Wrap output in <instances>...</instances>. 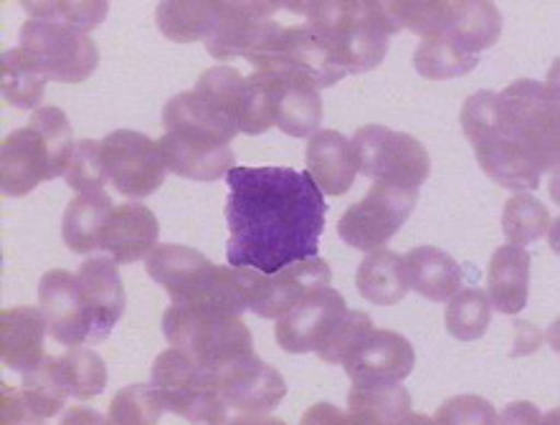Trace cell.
<instances>
[{"mask_svg": "<svg viewBox=\"0 0 560 425\" xmlns=\"http://www.w3.org/2000/svg\"><path fill=\"white\" fill-rule=\"evenodd\" d=\"M386 11L398 28H408L423 38H439L452 26L457 0H396Z\"/></svg>", "mask_w": 560, "mask_h": 425, "instance_id": "836d02e7", "label": "cell"}, {"mask_svg": "<svg viewBox=\"0 0 560 425\" xmlns=\"http://www.w3.org/2000/svg\"><path fill=\"white\" fill-rule=\"evenodd\" d=\"M54 370L67 388L69 398L92 400L107 388V365L92 350L69 347L67 355L54 357Z\"/></svg>", "mask_w": 560, "mask_h": 425, "instance_id": "d6a6232c", "label": "cell"}, {"mask_svg": "<svg viewBox=\"0 0 560 425\" xmlns=\"http://www.w3.org/2000/svg\"><path fill=\"white\" fill-rule=\"evenodd\" d=\"M502 231L515 246H527L540 240L550 231V213L538 198L520 192L510 198L502 211Z\"/></svg>", "mask_w": 560, "mask_h": 425, "instance_id": "8d00e7d4", "label": "cell"}, {"mask_svg": "<svg viewBox=\"0 0 560 425\" xmlns=\"http://www.w3.org/2000/svg\"><path fill=\"white\" fill-rule=\"evenodd\" d=\"M69 188L77 192H94L107 186L109 175L104 165V150L97 140H79L71 150L67 173H63Z\"/></svg>", "mask_w": 560, "mask_h": 425, "instance_id": "ab89813d", "label": "cell"}, {"mask_svg": "<svg viewBox=\"0 0 560 425\" xmlns=\"http://www.w3.org/2000/svg\"><path fill=\"white\" fill-rule=\"evenodd\" d=\"M49 76L38 69V63L23 48H8L0 56V90L3 102L15 109H38Z\"/></svg>", "mask_w": 560, "mask_h": 425, "instance_id": "1f68e13d", "label": "cell"}, {"mask_svg": "<svg viewBox=\"0 0 560 425\" xmlns=\"http://www.w3.org/2000/svg\"><path fill=\"white\" fill-rule=\"evenodd\" d=\"M416 203H419L416 190L375 182L360 203L342 213L338 236L358 251H378L408 221Z\"/></svg>", "mask_w": 560, "mask_h": 425, "instance_id": "30bf717a", "label": "cell"}, {"mask_svg": "<svg viewBox=\"0 0 560 425\" xmlns=\"http://www.w3.org/2000/svg\"><path fill=\"white\" fill-rule=\"evenodd\" d=\"M373 330L371 317L365 311H346L338 327L327 334V340L317 347V357L327 365H342L350 352L358 347V342Z\"/></svg>", "mask_w": 560, "mask_h": 425, "instance_id": "60d3db41", "label": "cell"}, {"mask_svg": "<svg viewBox=\"0 0 560 425\" xmlns=\"http://www.w3.org/2000/svg\"><path fill=\"white\" fill-rule=\"evenodd\" d=\"M355 284L358 292L371 304H378V307L398 304L411 288L408 286L404 259L394 251H386V248H378V251L363 259L358 267Z\"/></svg>", "mask_w": 560, "mask_h": 425, "instance_id": "4dcf8cb0", "label": "cell"}, {"mask_svg": "<svg viewBox=\"0 0 560 425\" xmlns=\"http://www.w3.org/2000/svg\"><path fill=\"white\" fill-rule=\"evenodd\" d=\"M498 413L494 408L487 403V400L477 398V396H459L450 400V403L439 408V413L434 415V423H479V425H492L498 423Z\"/></svg>", "mask_w": 560, "mask_h": 425, "instance_id": "b9f144b4", "label": "cell"}, {"mask_svg": "<svg viewBox=\"0 0 560 425\" xmlns=\"http://www.w3.org/2000/svg\"><path fill=\"white\" fill-rule=\"evenodd\" d=\"M223 0H167L155 11L160 34L175 44L208 42L221 26Z\"/></svg>", "mask_w": 560, "mask_h": 425, "instance_id": "484cf974", "label": "cell"}, {"mask_svg": "<svg viewBox=\"0 0 560 425\" xmlns=\"http://www.w3.org/2000/svg\"><path fill=\"white\" fill-rule=\"evenodd\" d=\"M158 236L155 213L140 203H125L112 211L100 248L112 253L117 263H135L150 256L158 246Z\"/></svg>", "mask_w": 560, "mask_h": 425, "instance_id": "7402d4cb", "label": "cell"}, {"mask_svg": "<svg viewBox=\"0 0 560 425\" xmlns=\"http://www.w3.org/2000/svg\"><path fill=\"white\" fill-rule=\"evenodd\" d=\"M408 286L431 302H446L462 288L459 263L442 248L419 246L404 259Z\"/></svg>", "mask_w": 560, "mask_h": 425, "instance_id": "4316f807", "label": "cell"}, {"mask_svg": "<svg viewBox=\"0 0 560 425\" xmlns=\"http://www.w3.org/2000/svg\"><path fill=\"white\" fill-rule=\"evenodd\" d=\"M79 288H82L86 307L92 311L94 327L90 344H100L107 340L115 330V324L125 315V284L117 271V261L107 259V256H97V259H86L79 267Z\"/></svg>", "mask_w": 560, "mask_h": 425, "instance_id": "d6986e66", "label": "cell"}, {"mask_svg": "<svg viewBox=\"0 0 560 425\" xmlns=\"http://www.w3.org/2000/svg\"><path fill=\"white\" fill-rule=\"evenodd\" d=\"M163 163L171 173L188 180H221L234 167V152L231 147H198V144L180 142L173 134H163L158 142Z\"/></svg>", "mask_w": 560, "mask_h": 425, "instance_id": "f1b7e54d", "label": "cell"}, {"mask_svg": "<svg viewBox=\"0 0 560 425\" xmlns=\"http://www.w3.org/2000/svg\"><path fill=\"white\" fill-rule=\"evenodd\" d=\"M112 211H115V205L104 190L79 192L63 213V244L74 253L97 251Z\"/></svg>", "mask_w": 560, "mask_h": 425, "instance_id": "83f0119b", "label": "cell"}, {"mask_svg": "<svg viewBox=\"0 0 560 425\" xmlns=\"http://www.w3.org/2000/svg\"><path fill=\"white\" fill-rule=\"evenodd\" d=\"M275 82V119L290 138H310L323 122V96L312 79L298 71H267Z\"/></svg>", "mask_w": 560, "mask_h": 425, "instance_id": "ffe728a7", "label": "cell"}, {"mask_svg": "<svg viewBox=\"0 0 560 425\" xmlns=\"http://www.w3.org/2000/svg\"><path fill=\"white\" fill-rule=\"evenodd\" d=\"M492 322L490 296L479 288H459L446 307V332L462 342L479 340Z\"/></svg>", "mask_w": 560, "mask_h": 425, "instance_id": "d590c367", "label": "cell"}, {"mask_svg": "<svg viewBox=\"0 0 560 425\" xmlns=\"http://www.w3.org/2000/svg\"><path fill=\"white\" fill-rule=\"evenodd\" d=\"M502 31V15L492 3L482 0H457L452 26L444 31V42L462 48L464 54L479 56L485 48L498 44Z\"/></svg>", "mask_w": 560, "mask_h": 425, "instance_id": "f546056e", "label": "cell"}, {"mask_svg": "<svg viewBox=\"0 0 560 425\" xmlns=\"http://www.w3.org/2000/svg\"><path fill=\"white\" fill-rule=\"evenodd\" d=\"M530 294V253L525 246H500L487 271V296L502 315H520Z\"/></svg>", "mask_w": 560, "mask_h": 425, "instance_id": "cb8c5ba5", "label": "cell"}, {"mask_svg": "<svg viewBox=\"0 0 560 425\" xmlns=\"http://www.w3.org/2000/svg\"><path fill=\"white\" fill-rule=\"evenodd\" d=\"M163 125L167 134L198 147H229L238 134L234 119L196 90L175 94L165 104Z\"/></svg>", "mask_w": 560, "mask_h": 425, "instance_id": "9a60e30c", "label": "cell"}, {"mask_svg": "<svg viewBox=\"0 0 560 425\" xmlns=\"http://www.w3.org/2000/svg\"><path fill=\"white\" fill-rule=\"evenodd\" d=\"M74 134L59 107H38L23 130L8 134L0 144V188L21 198L46 180L67 173Z\"/></svg>", "mask_w": 560, "mask_h": 425, "instance_id": "5b68a950", "label": "cell"}, {"mask_svg": "<svg viewBox=\"0 0 560 425\" xmlns=\"http://www.w3.org/2000/svg\"><path fill=\"white\" fill-rule=\"evenodd\" d=\"M346 299L330 286H319L300 299L294 307L279 317L277 344L287 352L302 355V352H317L319 344L327 340L342 317H346Z\"/></svg>", "mask_w": 560, "mask_h": 425, "instance_id": "5bb4252c", "label": "cell"}, {"mask_svg": "<svg viewBox=\"0 0 560 425\" xmlns=\"http://www.w3.org/2000/svg\"><path fill=\"white\" fill-rule=\"evenodd\" d=\"M153 388L167 411L190 423H226L229 405L223 403L219 380L203 370L178 347L165 350L153 365Z\"/></svg>", "mask_w": 560, "mask_h": 425, "instance_id": "52a82bcc", "label": "cell"}, {"mask_svg": "<svg viewBox=\"0 0 560 425\" xmlns=\"http://www.w3.org/2000/svg\"><path fill=\"white\" fill-rule=\"evenodd\" d=\"M317 31L330 48L342 74H365L386 59L388 42L398 26L386 3L373 0H325V3H284Z\"/></svg>", "mask_w": 560, "mask_h": 425, "instance_id": "3957f363", "label": "cell"}, {"mask_svg": "<svg viewBox=\"0 0 560 425\" xmlns=\"http://www.w3.org/2000/svg\"><path fill=\"white\" fill-rule=\"evenodd\" d=\"M353 142L358 173L375 182L419 190L431 173V157L423 144L406 132H394L383 125H365Z\"/></svg>", "mask_w": 560, "mask_h": 425, "instance_id": "ba28073f", "label": "cell"}, {"mask_svg": "<svg viewBox=\"0 0 560 425\" xmlns=\"http://www.w3.org/2000/svg\"><path fill=\"white\" fill-rule=\"evenodd\" d=\"M244 282L249 309L264 319H279L310 292L330 286L332 271L330 263L323 259H307L290 263L277 274H259L254 269H244Z\"/></svg>", "mask_w": 560, "mask_h": 425, "instance_id": "7c38bea8", "label": "cell"}, {"mask_svg": "<svg viewBox=\"0 0 560 425\" xmlns=\"http://www.w3.org/2000/svg\"><path fill=\"white\" fill-rule=\"evenodd\" d=\"M23 8L31 13L34 21H49V23H61V26H69L74 31H86L97 28L100 23L107 19L109 5L100 3V0H42V3H31L26 0Z\"/></svg>", "mask_w": 560, "mask_h": 425, "instance_id": "74e56055", "label": "cell"}, {"mask_svg": "<svg viewBox=\"0 0 560 425\" xmlns=\"http://www.w3.org/2000/svg\"><path fill=\"white\" fill-rule=\"evenodd\" d=\"M226 259L234 269L277 274L317 259L325 231V192L310 173L292 167H231Z\"/></svg>", "mask_w": 560, "mask_h": 425, "instance_id": "6da1fadb", "label": "cell"}, {"mask_svg": "<svg viewBox=\"0 0 560 425\" xmlns=\"http://www.w3.org/2000/svg\"><path fill=\"white\" fill-rule=\"evenodd\" d=\"M479 56L464 54L444 38H423L413 54V67L423 79H457L475 71Z\"/></svg>", "mask_w": 560, "mask_h": 425, "instance_id": "e575fe53", "label": "cell"}, {"mask_svg": "<svg viewBox=\"0 0 560 425\" xmlns=\"http://www.w3.org/2000/svg\"><path fill=\"white\" fill-rule=\"evenodd\" d=\"M348 418L355 425L423 423V418H413L411 396L398 382H353L348 396Z\"/></svg>", "mask_w": 560, "mask_h": 425, "instance_id": "d4e9b609", "label": "cell"}, {"mask_svg": "<svg viewBox=\"0 0 560 425\" xmlns=\"http://www.w3.org/2000/svg\"><path fill=\"white\" fill-rule=\"evenodd\" d=\"M46 330L49 322L42 307H15L0 315V357L8 370L28 373L44 363Z\"/></svg>", "mask_w": 560, "mask_h": 425, "instance_id": "44dd1931", "label": "cell"}, {"mask_svg": "<svg viewBox=\"0 0 560 425\" xmlns=\"http://www.w3.org/2000/svg\"><path fill=\"white\" fill-rule=\"evenodd\" d=\"M69 392L54 370V359L46 357L34 370L23 373L21 388L0 385V423H42L49 421L67 403Z\"/></svg>", "mask_w": 560, "mask_h": 425, "instance_id": "2e32d148", "label": "cell"}, {"mask_svg": "<svg viewBox=\"0 0 560 425\" xmlns=\"http://www.w3.org/2000/svg\"><path fill=\"white\" fill-rule=\"evenodd\" d=\"M163 400L150 385H130L119 390L109 405V423L115 425H153L163 415Z\"/></svg>", "mask_w": 560, "mask_h": 425, "instance_id": "f35d334b", "label": "cell"}, {"mask_svg": "<svg viewBox=\"0 0 560 425\" xmlns=\"http://www.w3.org/2000/svg\"><path fill=\"white\" fill-rule=\"evenodd\" d=\"M38 307H42L49 334L63 347H82L92 337V311L86 307L77 274L54 269L38 282Z\"/></svg>", "mask_w": 560, "mask_h": 425, "instance_id": "4fadbf2b", "label": "cell"}, {"mask_svg": "<svg viewBox=\"0 0 560 425\" xmlns=\"http://www.w3.org/2000/svg\"><path fill=\"white\" fill-rule=\"evenodd\" d=\"M462 130L479 167L510 190H535L540 175L558 167V96L533 79H517L502 94H471Z\"/></svg>", "mask_w": 560, "mask_h": 425, "instance_id": "7a4b0ae2", "label": "cell"}, {"mask_svg": "<svg viewBox=\"0 0 560 425\" xmlns=\"http://www.w3.org/2000/svg\"><path fill=\"white\" fill-rule=\"evenodd\" d=\"M416 352L404 334L390 330L368 332L358 347L350 352L346 363V373L353 382H401L413 370Z\"/></svg>", "mask_w": 560, "mask_h": 425, "instance_id": "e0dca14e", "label": "cell"}, {"mask_svg": "<svg viewBox=\"0 0 560 425\" xmlns=\"http://www.w3.org/2000/svg\"><path fill=\"white\" fill-rule=\"evenodd\" d=\"M21 48L51 82L61 84L86 82L100 63V51L92 36L61 23L26 21L21 28Z\"/></svg>", "mask_w": 560, "mask_h": 425, "instance_id": "9c48e42d", "label": "cell"}, {"mask_svg": "<svg viewBox=\"0 0 560 425\" xmlns=\"http://www.w3.org/2000/svg\"><path fill=\"white\" fill-rule=\"evenodd\" d=\"M148 274L173 304L196 315L238 317L249 309L244 269L215 267L196 248L163 244L148 256Z\"/></svg>", "mask_w": 560, "mask_h": 425, "instance_id": "277c9868", "label": "cell"}, {"mask_svg": "<svg viewBox=\"0 0 560 425\" xmlns=\"http://www.w3.org/2000/svg\"><path fill=\"white\" fill-rule=\"evenodd\" d=\"M109 182L127 198H148L163 186L167 167L155 140L132 130H117L102 140Z\"/></svg>", "mask_w": 560, "mask_h": 425, "instance_id": "8fae6325", "label": "cell"}, {"mask_svg": "<svg viewBox=\"0 0 560 425\" xmlns=\"http://www.w3.org/2000/svg\"><path fill=\"white\" fill-rule=\"evenodd\" d=\"M307 173L327 196H346L358 175L353 142L335 130H317L307 144Z\"/></svg>", "mask_w": 560, "mask_h": 425, "instance_id": "603a6c76", "label": "cell"}, {"mask_svg": "<svg viewBox=\"0 0 560 425\" xmlns=\"http://www.w3.org/2000/svg\"><path fill=\"white\" fill-rule=\"evenodd\" d=\"M163 332L171 347L183 350L213 375L254 357L252 332L242 317L196 315L173 304L163 317Z\"/></svg>", "mask_w": 560, "mask_h": 425, "instance_id": "8992f818", "label": "cell"}, {"mask_svg": "<svg viewBox=\"0 0 560 425\" xmlns=\"http://www.w3.org/2000/svg\"><path fill=\"white\" fill-rule=\"evenodd\" d=\"M215 380H219L221 398L229 405V411L242 415H267L287 396L282 375L275 367L256 359V355L215 375Z\"/></svg>", "mask_w": 560, "mask_h": 425, "instance_id": "ac0fdd59", "label": "cell"}]
</instances>
